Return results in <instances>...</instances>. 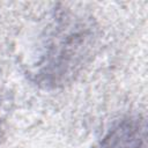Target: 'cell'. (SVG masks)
<instances>
[{
	"instance_id": "7a4b0ae2",
	"label": "cell",
	"mask_w": 148,
	"mask_h": 148,
	"mask_svg": "<svg viewBox=\"0 0 148 148\" xmlns=\"http://www.w3.org/2000/svg\"><path fill=\"white\" fill-rule=\"evenodd\" d=\"M101 148H147V126L140 116L118 120L101 141Z\"/></svg>"
},
{
	"instance_id": "6da1fadb",
	"label": "cell",
	"mask_w": 148,
	"mask_h": 148,
	"mask_svg": "<svg viewBox=\"0 0 148 148\" xmlns=\"http://www.w3.org/2000/svg\"><path fill=\"white\" fill-rule=\"evenodd\" d=\"M96 40L97 28L90 15L66 7L54 9L38 36L28 75L43 88L69 83L90 60Z\"/></svg>"
}]
</instances>
